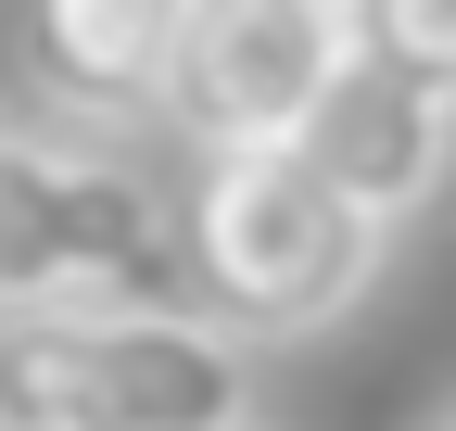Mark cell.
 Listing matches in <instances>:
<instances>
[{
	"instance_id": "obj_1",
	"label": "cell",
	"mask_w": 456,
	"mask_h": 431,
	"mask_svg": "<svg viewBox=\"0 0 456 431\" xmlns=\"http://www.w3.org/2000/svg\"><path fill=\"white\" fill-rule=\"evenodd\" d=\"M191 305L178 203L102 127H0V317Z\"/></svg>"
},
{
	"instance_id": "obj_2",
	"label": "cell",
	"mask_w": 456,
	"mask_h": 431,
	"mask_svg": "<svg viewBox=\"0 0 456 431\" xmlns=\"http://www.w3.org/2000/svg\"><path fill=\"white\" fill-rule=\"evenodd\" d=\"M178 254H191V305L228 343H292L368 292L380 216H355L292 140H254V152H203L178 203Z\"/></svg>"
},
{
	"instance_id": "obj_3",
	"label": "cell",
	"mask_w": 456,
	"mask_h": 431,
	"mask_svg": "<svg viewBox=\"0 0 456 431\" xmlns=\"http://www.w3.org/2000/svg\"><path fill=\"white\" fill-rule=\"evenodd\" d=\"M0 431H254V368L203 305L0 317Z\"/></svg>"
},
{
	"instance_id": "obj_4",
	"label": "cell",
	"mask_w": 456,
	"mask_h": 431,
	"mask_svg": "<svg viewBox=\"0 0 456 431\" xmlns=\"http://www.w3.org/2000/svg\"><path fill=\"white\" fill-rule=\"evenodd\" d=\"M342 51H355V13H342V0H178L152 115L178 140H203V152L292 140Z\"/></svg>"
},
{
	"instance_id": "obj_5",
	"label": "cell",
	"mask_w": 456,
	"mask_h": 431,
	"mask_svg": "<svg viewBox=\"0 0 456 431\" xmlns=\"http://www.w3.org/2000/svg\"><path fill=\"white\" fill-rule=\"evenodd\" d=\"M292 152L355 203V216H419L431 191H444V166H456V102L444 89H419L406 64H380V51H342L330 64V89L305 102V127H292Z\"/></svg>"
},
{
	"instance_id": "obj_6",
	"label": "cell",
	"mask_w": 456,
	"mask_h": 431,
	"mask_svg": "<svg viewBox=\"0 0 456 431\" xmlns=\"http://www.w3.org/2000/svg\"><path fill=\"white\" fill-rule=\"evenodd\" d=\"M165 38L178 0H26V77L77 127H127L165 102Z\"/></svg>"
},
{
	"instance_id": "obj_7",
	"label": "cell",
	"mask_w": 456,
	"mask_h": 431,
	"mask_svg": "<svg viewBox=\"0 0 456 431\" xmlns=\"http://www.w3.org/2000/svg\"><path fill=\"white\" fill-rule=\"evenodd\" d=\"M355 13V51H380V64H406L419 89L456 102V0H342Z\"/></svg>"
},
{
	"instance_id": "obj_8",
	"label": "cell",
	"mask_w": 456,
	"mask_h": 431,
	"mask_svg": "<svg viewBox=\"0 0 456 431\" xmlns=\"http://www.w3.org/2000/svg\"><path fill=\"white\" fill-rule=\"evenodd\" d=\"M431 431H456V406H444V419H431Z\"/></svg>"
}]
</instances>
